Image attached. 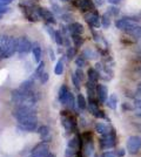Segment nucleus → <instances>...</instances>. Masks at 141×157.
<instances>
[{"instance_id": "nucleus-7", "label": "nucleus", "mask_w": 141, "mask_h": 157, "mask_svg": "<svg viewBox=\"0 0 141 157\" xmlns=\"http://www.w3.org/2000/svg\"><path fill=\"white\" fill-rule=\"evenodd\" d=\"M51 154V147L49 143L41 141L40 143L35 144L34 148L31 150L29 157H48Z\"/></svg>"}, {"instance_id": "nucleus-2", "label": "nucleus", "mask_w": 141, "mask_h": 157, "mask_svg": "<svg viewBox=\"0 0 141 157\" xmlns=\"http://www.w3.org/2000/svg\"><path fill=\"white\" fill-rule=\"evenodd\" d=\"M13 117L17 120V123H31L38 122V115L35 108L27 105H15L12 110Z\"/></svg>"}, {"instance_id": "nucleus-17", "label": "nucleus", "mask_w": 141, "mask_h": 157, "mask_svg": "<svg viewBox=\"0 0 141 157\" xmlns=\"http://www.w3.org/2000/svg\"><path fill=\"white\" fill-rule=\"evenodd\" d=\"M19 89L21 92H32L34 90V78H28L26 81L21 82L19 86Z\"/></svg>"}, {"instance_id": "nucleus-25", "label": "nucleus", "mask_w": 141, "mask_h": 157, "mask_svg": "<svg viewBox=\"0 0 141 157\" xmlns=\"http://www.w3.org/2000/svg\"><path fill=\"white\" fill-rule=\"evenodd\" d=\"M94 128H95V131H96L98 134H100V135H105V134H107L108 131H109L107 125L105 124V123H101V122L95 123Z\"/></svg>"}, {"instance_id": "nucleus-28", "label": "nucleus", "mask_w": 141, "mask_h": 157, "mask_svg": "<svg viewBox=\"0 0 141 157\" xmlns=\"http://www.w3.org/2000/svg\"><path fill=\"white\" fill-rule=\"evenodd\" d=\"M64 69H65V65H64V60L60 59L58 62H57V65L54 67V73H55V75H62V73H64Z\"/></svg>"}, {"instance_id": "nucleus-1", "label": "nucleus", "mask_w": 141, "mask_h": 157, "mask_svg": "<svg viewBox=\"0 0 141 157\" xmlns=\"http://www.w3.org/2000/svg\"><path fill=\"white\" fill-rule=\"evenodd\" d=\"M19 38L4 35L0 38V61L12 58L18 52Z\"/></svg>"}, {"instance_id": "nucleus-40", "label": "nucleus", "mask_w": 141, "mask_h": 157, "mask_svg": "<svg viewBox=\"0 0 141 157\" xmlns=\"http://www.w3.org/2000/svg\"><path fill=\"white\" fill-rule=\"evenodd\" d=\"M131 35H133V36H136V38H141V26H139L136 29H135L134 32L131 33Z\"/></svg>"}, {"instance_id": "nucleus-42", "label": "nucleus", "mask_w": 141, "mask_h": 157, "mask_svg": "<svg viewBox=\"0 0 141 157\" xmlns=\"http://www.w3.org/2000/svg\"><path fill=\"white\" fill-rule=\"evenodd\" d=\"M48 55H49L51 61H54V60H55V53H54V51L52 48H48Z\"/></svg>"}, {"instance_id": "nucleus-46", "label": "nucleus", "mask_w": 141, "mask_h": 157, "mask_svg": "<svg viewBox=\"0 0 141 157\" xmlns=\"http://www.w3.org/2000/svg\"><path fill=\"white\" fill-rule=\"evenodd\" d=\"M125 152H126V151L123 150V149H119V150L116 151V156H118V157H123V156H125Z\"/></svg>"}, {"instance_id": "nucleus-36", "label": "nucleus", "mask_w": 141, "mask_h": 157, "mask_svg": "<svg viewBox=\"0 0 141 157\" xmlns=\"http://www.w3.org/2000/svg\"><path fill=\"white\" fill-rule=\"evenodd\" d=\"M74 73H75V75L78 76V78L82 82V81H84V78H85V74H84V72H82V69H81V68H78Z\"/></svg>"}, {"instance_id": "nucleus-49", "label": "nucleus", "mask_w": 141, "mask_h": 157, "mask_svg": "<svg viewBox=\"0 0 141 157\" xmlns=\"http://www.w3.org/2000/svg\"><path fill=\"white\" fill-rule=\"evenodd\" d=\"M107 1L109 2V4H112V5H118L121 0H107Z\"/></svg>"}, {"instance_id": "nucleus-34", "label": "nucleus", "mask_w": 141, "mask_h": 157, "mask_svg": "<svg viewBox=\"0 0 141 157\" xmlns=\"http://www.w3.org/2000/svg\"><path fill=\"white\" fill-rule=\"evenodd\" d=\"M78 152H79V151H76L75 149H73V148L67 147L66 150H65V157H75Z\"/></svg>"}, {"instance_id": "nucleus-58", "label": "nucleus", "mask_w": 141, "mask_h": 157, "mask_svg": "<svg viewBox=\"0 0 141 157\" xmlns=\"http://www.w3.org/2000/svg\"><path fill=\"white\" fill-rule=\"evenodd\" d=\"M94 157H96V156H94Z\"/></svg>"}, {"instance_id": "nucleus-29", "label": "nucleus", "mask_w": 141, "mask_h": 157, "mask_svg": "<svg viewBox=\"0 0 141 157\" xmlns=\"http://www.w3.org/2000/svg\"><path fill=\"white\" fill-rule=\"evenodd\" d=\"M87 63V59L81 54L79 56H76V59H75V66L78 67V68H84L85 66Z\"/></svg>"}, {"instance_id": "nucleus-32", "label": "nucleus", "mask_w": 141, "mask_h": 157, "mask_svg": "<svg viewBox=\"0 0 141 157\" xmlns=\"http://www.w3.org/2000/svg\"><path fill=\"white\" fill-rule=\"evenodd\" d=\"M101 25L105 27V28L109 27V25H111V18H109L108 13H105L101 17Z\"/></svg>"}, {"instance_id": "nucleus-38", "label": "nucleus", "mask_w": 141, "mask_h": 157, "mask_svg": "<svg viewBox=\"0 0 141 157\" xmlns=\"http://www.w3.org/2000/svg\"><path fill=\"white\" fill-rule=\"evenodd\" d=\"M48 78H49V75H48V74H47V73L45 72V73H44V74H42V75L40 76V78H39V80H40V82L42 83V85H45V83H47Z\"/></svg>"}, {"instance_id": "nucleus-30", "label": "nucleus", "mask_w": 141, "mask_h": 157, "mask_svg": "<svg viewBox=\"0 0 141 157\" xmlns=\"http://www.w3.org/2000/svg\"><path fill=\"white\" fill-rule=\"evenodd\" d=\"M75 103H76V101H75V98H74V95L69 92V94H68V98H67V101H66V105H67L69 109H73L74 107H75Z\"/></svg>"}, {"instance_id": "nucleus-23", "label": "nucleus", "mask_w": 141, "mask_h": 157, "mask_svg": "<svg viewBox=\"0 0 141 157\" xmlns=\"http://www.w3.org/2000/svg\"><path fill=\"white\" fill-rule=\"evenodd\" d=\"M76 105H78V108H79L80 110H85L88 105V102L86 101L85 96H84L81 93L78 94V96H76Z\"/></svg>"}, {"instance_id": "nucleus-45", "label": "nucleus", "mask_w": 141, "mask_h": 157, "mask_svg": "<svg viewBox=\"0 0 141 157\" xmlns=\"http://www.w3.org/2000/svg\"><path fill=\"white\" fill-rule=\"evenodd\" d=\"M72 18L73 17L71 14H62V20H65V21H71Z\"/></svg>"}, {"instance_id": "nucleus-4", "label": "nucleus", "mask_w": 141, "mask_h": 157, "mask_svg": "<svg viewBox=\"0 0 141 157\" xmlns=\"http://www.w3.org/2000/svg\"><path fill=\"white\" fill-rule=\"evenodd\" d=\"M61 124L67 132H78L76 120L73 115L67 114V111H61Z\"/></svg>"}, {"instance_id": "nucleus-19", "label": "nucleus", "mask_w": 141, "mask_h": 157, "mask_svg": "<svg viewBox=\"0 0 141 157\" xmlns=\"http://www.w3.org/2000/svg\"><path fill=\"white\" fill-rule=\"evenodd\" d=\"M32 55H33V60L35 62H40L41 58H42V49L39 45H34L33 49H32Z\"/></svg>"}, {"instance_id": "nucleus-50", "label": "nucleus", "mask_w": 141, "mask_h": 157, "mask_svg": "<svg viewBox=\"0 0 141 157\" xmlns=\"http://www.w3.org/2000/svg\"><path fill=\"white\" fill-rule=\"evenodd\" d=\"M136 95L141 96V86H138V88H136Z\"/></svg>"}, {"instance_id": "nucleus-6", "label": "nucleus", "mask_w": 141, "mask_h": 157, "mask_svg": "<svg viewBox=\"0 0 141 157\" xmlns=\"http://www.w3.org/2000/svg\"><path fill=\"white\" fill-rule=\"evenodd\" d=\"M21 6V11H22V13L26 17V19L28 21H31V22H37L38 20H39V14H38V8L37 10H34L33 7V4L32 2H28V1H24V2H21L20 4Z\"/></svg>"}, {"instance_id": "nucleus-22", "label": "nucleus", "mask_w": 141, "mask_h": 157, "mask_svg": "<svg viewBox=\"0 0 141 157\" xmlns=\"http://www.w3.org/2000/svg\"><path fill=\"white\" fill-rule=\"evenodd\" d=\"M45 67H46V63H45V61H40L39 63H38V67L35 68V71H34V74H33V78H40V76L45 73Z\"/></svg>"}, {"instance_id": "nucleus-43", "label": "nucleus", "mask_w": 141, "mask_h": 157, "mask_svg": "<svg viewBox=\"0 0 141 157\" xmlns=\"http://www.w3.org/2000/svg\"><path fill=\"white\" fill-rule=\"evenodd\" d=\"M133 105H134L135 108H138V109H140L141 110V98H135L134 102H133Z\"/></svg>"}, {"instance_id": "nucleus-55", "label": "nucleus", "mask_w": 141, "mask_h": 157, "mask_svg": "<svg viewBox=\"0 0 141 157\" xmlns=\"http://www.w3.org/2000/svg\"><path fill=\"white\" fill-rule=\"evenodd\" d=\"M138 86H141V82H140V83H139V85H138Z\"/></svg>"}, {"instance_id": "nucleus-57", "label": "nucleus", "mask_w": 141, "mask_h": 157, "mask_svg": "<svg viewBox=\"0 0 141 157\" xmlns=\"http://www.w3.org/2000/svg\"><path fill=\"white\" fill-rule=\"evenodd\" d=\"M140 75H141V71H140Z\"/></svg>"}, {"instance_id": "nucleus-5", "label": "nucleus", "mask_w": 141, "mask_h": 157, "mask_svg": "<svg viewBox=\"0 0 141 157\" xmlns=\"http://www.w3.org/2000/svg\"><path fill=\"white\" fill-rule=\"evenodd\" d=\"M99 142H100L101 149H104V150L114 148L115 144H116V132L114 129H111L107 134L101 135Z\"/></svg>"}, {"instance_id": "nucleus-53", "label": "nucleus", "mask_w": 141, "mask_h": 157, "mask_svg": "<svg viewBox=\"0 0 141 157\" xmlns=\"http://www.w3.org/2000/svg\"><path fill=\"white\" fill-rule=\"evenodd\" d=\"M48 157H55V155H54V154H49V155H48Z\"/></svg>"}, {"instance_id": "nucleus-10", "label": "nucleus", "mask_w": 141, "mask_h": 157, "mask_svg": "<svg viewBox=\"0 0 141 157\" xmlns=\"http://www.w3.org/2000/svg\"><path fill=\"white\" fill-rule=\"evenodd\" d=\"M85 20L88 25L93 28H99L101 26V19L99 17V14L96 13L95 11L94 12H87L85 13Z\"/></svg>"}, {"instance_id": "nucleus-52", "label": "nucleus", "mask_w": 141, "mask_h": 157, "mask_svg": "<svg viewBox=\"0 0 141 157\" xmlns=\"http://www.w3.org/2000/svg\"><path fill=\"white\" fill-rule=\"evenodd\" d=\"M75 157H84V155H82L81 152H78V154H76V156H75Z\"/></svg>"}, {"instance_id": "nucleus-3", "label": "nucleus", "mask_w": 141, "mask_h": 157, "mask_svg": "<svg viewBox=\"0 0 141 157\" xmlns=\"http://www.w3.org/2000/svg\"><path fill=\"white\" fill-rule=\"evenodd\" d=\"M115 27L119 28L121 31H125L128 34H131L132 32H134L135 29L139 27L138 25V19L134 18H122L115 21Z\"/></svg>"}, {"instance_id": "nucleus-15", "label": "nucleus", "mask_w": 141, "mask_h": 157, "mask_svg": "<svg viewBox=\"0 0 141 157\" xmlns=\"http://www.w3.org/2000/svg\"><path fill=\"white\" fill-rule=\"evenodd\" d=\"M79 10L84 13L87 12H94L95 10V5H94L93 0H80V5H79Z\"/></svg>"}, {"instance_id": "nucleus-24", "label": "nucleus", "mask_w": 141, "mask_h": 157, "mask_svg": "<svg viewBox=\"0 0 141 157\" xmlns=\"http://www.w3.org/2000/svg\"><path fill=\"white\" fill-rule=\"evenodd\" d=\"M106 105H107L108 108H111V109L115 110V109H116V105H118V96H116L115 94H112V95L107 98Z\"/></svg>"}, {"instance_id": "nucleus-13", "label": "nucleus", "mask_w": 141, "mask_h": 157, "mask_svg": "<svg viewBox=\"0 0 141 157\" xmlns=\"http://www.w3.org/2000/svg\"><path fill=\"white\" fill-rule=\"evenodd\" d=\"M96 96L98 100L100 101L101 103H106L108 98V89L105 85H99L96 86Z\"/></svg>"}, {"instance_id": "nucleus-11", "label": "nucleus", "mask_w": 141, "mask_h": 157, "mask_svg": "<svg viewBox=\"0 0 141 157\" xmlns=\"http://www.w3.org/2000/svg\"><path fill=\"white\" fill-rule=\"evenodd\" d=\"M38 14H39V17H40L41 19H44L46 22L51 24V25H54L57 22L53 13L49 10L45 8V7H38Z\"/></svg>"}, {"instance_id": "nucleus-21", "label": "nucleus", "mask_w": 141, "mask_h": 157, "mask_svg": "<svg viewBox=\"0 0 141 157\" xmlns=\"http://www.w3.org/2000/svg\"><path fill=\"white\" fill-rule=\"evenodd\" d=\"M87 76H88V81H92V82L98 83V80L100 78V73L98 72L95 68H89L87 71Z\"/></svg>"}, {"instance_id": "nucleus-14", "label": "nucleus", "mask_w": 141, "mask_h": 157, "mask_svg": "<svg viewBox=\"0 0 141 157\" xmlns=\"http://www.w3.org/2000/svg\"><path fill=\"white\" fill-rule=\"evenodd\" d=\"M17 128L20 131L25 132H34L38 130V122H31V123H17Z\"/></svg>"}, {"instance_id": "nucleus-12", "label": "nucleus", "mask_w": 141, "mask_h": 157, "mask_svg": "<svg viewBox=\"0 0 141 157\" xmlns=\"http://www.w3.org/2000/svg\"><path fill=\"white\" fill-rule=\"evenodd\" d=\"M37 132L39 134L41 141L47 142V143H49V142H51L52 136H51V129H49V127H48V125H40V127H38Z\"/></svg>"}, {"instance_id": "nucleus-47", "label": "nucleus", "mask_w": 141, "mask_h": 157, "mask_svg": "<svg viewBox=\"0 0 141 157\" xmlns=\"http://www.w3.org/2000/svg\"><path fill=\"white\" fill-rule=\"evenodd\" d=\"M13 0H0V4L1 5H8V4H11Z\"/></svg>"}, {"instance_id": "nucleus-48", "label": "nucleus", "mask_w": 141, "mask_h": 157, "mask_svg": "<svg viewBox=\"0 0 141 157\" xmlns=\"http://www.w3.org/2000/svg\"><path fill=\"white\" fill-rule=\"evenodd\" d=\"M93 1L96 6H101V5L104 4V0H93Z\"/></svg>"}, {"instance_id": "nucleus-31", "label": "nucleus", "mask_w": 141, "mask_h": 157, "mask_svg": "<svg viewBox=\"0 0 141 157\" xmlns=\"http://www.w3.org/2000/svg\"><path fill=\"white\" fill-rule=\"evenodd\" d=\"M54 40H55V42H57L58 46H62L64 45V35H62L61 31H55Z\"/></svg>"}, {"instance_id": "nucleus-54", "label": "nucleus", "mask_w": 141, "mask_h": 157, "mask_svg": "<svg viewBox=\"0 0 141 157\" xmlns=\"http://www.w3.org/2000/svg\"><path fill=\"white\" fill-rule=\"evenodd\" d=\"M61 1H68V0H61Z\"/></svg>"}, {"instance_id": "nucleus-20", "label": "nucleus", "mask_w": 141, "mask_h": 157, "mask_svg": "<svg viewBox=\"0 0 141 157\" xmlns=\"http://www.w3.org/2000/svg\"><path fill=\"white\" fill-rule=\"evenodd\" d=\"M84 157H94V145L93 142H87L84 145Z\"/></svg>"}, {"instance_id": "nucleus-44", "label": "nucleus", "mask_w": 141, "mask_h": 157, "mask_svg": "<svg viewBox=\"0 0 141 157\" xmlns=\"http://www.w3.org/2000/svg\"><path fill=\"white\" fill-rule=\"evenodd\" d=\"M122 109H123V110H126V109H127V110H133V107L129 105V103H123V105H122Z\"/></svg>"}, {"instance_id": "nucleus-8", "label": "nucleus", "mask_w": 141, "mask_h": 157, "mask_svg": "<svg viewBox=\"0 0 141 157\" xmlns=\"http://www.w3.org/2000/svg\"><path fill=\"white\" fill-rule=\"evenodd\" d=\"M126 148L127 152L131 155H136L141 150V137L136 135H132L127 138L126 142Z\"/></svg>"}, {"instance_id": "nucleus-39", "label": "nucleus", "mask_w": 141, "mask_h": 157, "mask_svg": "<svg viewBox=\"0 0 141 157\" xmlns=\"http://www.w3.org/2000/svg\"><path fill=\"white\" fill-rule=\"evenodd\" d=\"M108 13L112 14V15H114V17H116L118 14H119V8H116V7H109L108 8Z\"/></svg>"}, {"instance_id": "nucleus-9", "label": "nucleus", "mask_w": 141, "mask_h": 157, "mask_svg": "<svg viewBox=\"0 0 141 157\" xmlns=\"http://www.w3.org/2000/svg\"><path fill=\"white\" fill-rule=\"evenodd\" d=\"M33 49V44L31 40L26 36H20L19 38V46H18V53L20 55H26L27 53L32 52Z\"/></svg>"}, {"instance_id": "nucleus-41", "label": "nucleus", "mask_w": 141, "mask_h": 157, "mask_svg": "<svg viewBox=\"0 0 141 157\" xmlns=\"http://www.w3.org/2000/svg\"><path fill=\"white\" fill-rule=\"evenodd\" d=\"M101 157H118V156H116V154H114L113 151H106V152L102 154Z\"/></svg>"}, {"instance_id": "nucleus-51", "label": "nucleus", "mask_w": 141, "mask_h": 157, "mask_svg": "<svg viewBox=\"0 0 141 157\" xmlns=\"http://www.w3.org/2000/svg\"><path fill=\"white\" fill-rule=\"evenodd\" d=\"M135 115H136L138 117L141 118V110H140V109H139V111H136V113H135Z\"/></svg>"}, {"instance_id": "nucleus-26", "label": "nucleus", "mask_w": 141, "mask_h": 157, "mask_svg": "<svg viewBox=\"0 0 141 157\" xmlns=\"http://www.w3.org/2000/svg\"><path fill=\"white\" fill-rule=\"evenodd\" d=\"M71 38H72V41H73L75 48H80L84 45V38L81 36L80 34H72Z\"/></svg>"}, {"instance_id": "nucleus-27", "label": "nucleus", "mask_w": 141, "mask_h": 157, "mask_svg": "<svg viewBox=\"0 0 141 157\" xmlns=\"http://www.w3.org/2000/svg\"><path fill=\"white\" fill-rule=\"evenodd\" d=\"M82 55H84L86 59H89V60H94V59H96V58H98L96 52H94L93 49H91V48H86V49H84Z\"/></svg>"}, {"instance_id": "nucleus-16", "label": "nucleus", "mask_w": 141, "mask_h": 157, "mask_svg": "<svg viewBox=\"0 0 141 157\" xmlns=\"http://www.w3.org/2000/svg\"><path fill=\"white\" fill-rule=\"evenodd\" d=\"M68 94H69V89L66 85H61L59 88V93H58V98L60 101L61 105H66V101H67Z\"/></svg>"}, {"instance_id": "nucleus-18", "label": "nucleus", "mask_w": 141, "mask_h": 157, "mask_svg": "<svg viewBox=\"0 0 141 157\" xmlns=\"http://www.w3.org/2000/svg\"><path fill=\"white\" fill-rule=\"evenodd\" d=\"M68 31L71 32V34H81L84 32V26L80 22H72L68 26Z\"/></svg>"}, {"instance_id": "nucleus-37", "label": "nucleus", "mask_w": 141, "mask_h": 157, "mask_svg": "<svg viewBox=\"0 0 141 157\" xmlns=\"http://www.w3.org/2000/svg\"><path fill=\"white\" fill-rule=\"evenodd\" d=\"M10 12V7H7V5H1L0 4V15L6 14Z\"/></svg>"}, {"instance_id": "nucleus-33", "label": "nucleus", "mask_w": 141, "mask_h": 157, "mask_svg": "<svg viewBox=\"0 0 141 157\" xmlns=\"http://www.w3.org/2000/svg\"><path fill=\"white\" fill-rule=\"evenodd\" d=\"M75 55H76V48H75V47H67V51H66V56H67V59L73 60Z\"/></svg>"}, {"instance_id": "nucleus-59", "label": "nucleus", "mask_w": 141, "mask_h": 157, "mask_svg": "<svg viewBox=\"0 0 141 157\" xmlns=\"http://www.w3.org/2000/svg\"><path fill=\"white\" fill-rule=\"evenodd\" d=\"M140 71H141V69H140Z\"/></svg>"}, {"instance_id": "nucleus-35", "label": "nucleus", "mask_w": 141, "mask_h": 157, "mask_svg": "<svg viewBox=\"0 0 141 157\" xmlns=\"http://www.w3.org/2000/svg\"><path fill=\"white\" fill-rule=\"evenodd\" d=\"M72 82H73L74 87H75L78 90L81 88V81L78 78V76L75 75V73H73V74H72Z\"/></svg>"}, {"instance_id": "nucleus-56", "label": "nucleus", "mask_w": 141, "mask_h": 157, "mask_svg": "<svg viewBox=\"0 0 141 157\" xmlns=\"http://www.w3.org/2000/svg\"><path fill=\"white\" fill-rule=\"evenodd\" d=\"M0 19H1V15H0Z\"/></svg>"}]
</instances>
